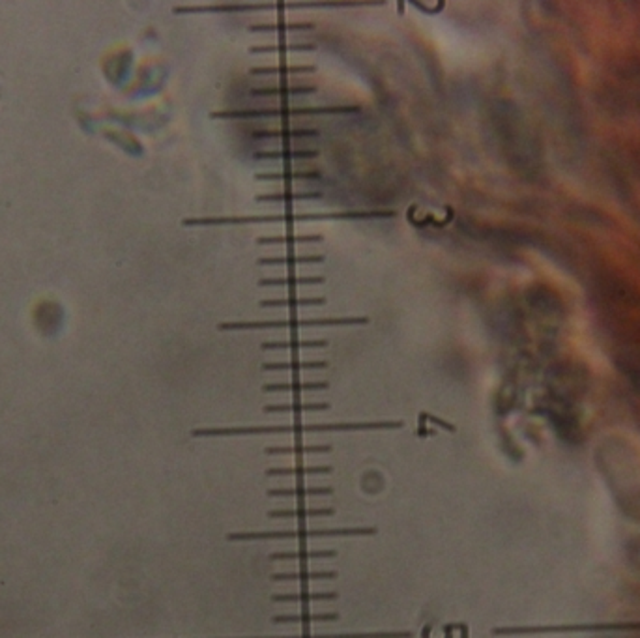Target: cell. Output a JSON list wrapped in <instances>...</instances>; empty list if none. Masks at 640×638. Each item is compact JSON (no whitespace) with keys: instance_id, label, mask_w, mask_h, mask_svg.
<instances>
[{"instance_id":"cell-1","label":"cell","mask_w":640,"mask_h":638,"mask_svg":"<svg viewBox=\"0 0 640 638\" xmlns=\"http://www.w3.org/2000/svg\"><path fill=\"white\" fill-rule=\"evenodd\" d=\"M405 423L397 421H352V423H302V425H255V427H206L193 429L195 438H215V436H255V434H302V432H346V431H388L401 429Z\"/></svg>"},{"instance_id":"cell-2","label":"cell","mask_w":640,"mask_h":638,"mask_svg":"<svg viewBox=\"0 0 640 638\" xmlns=\"http://www.w3.org/2000/svg\"><path fill=\"white\" fill-rule=\"evenodd\" d=\"M377 528L358 526V528H300V530H261V532H233L227 534L228 541H270V539H298V537H362L375 535Z\"/></svg>"},{"instance_id":"cell-3","label":"cell","mask_w":640,"mask_h":638,"mask_svg":"<svg viewBox=\"0 0 640 638\" xmlns=\"http://www.w3.org/2000/svg\"><path fill=\"white\" fill-rule=\"evenodd\" d=\"M369 322L367 316H328V318H290V320H241V322H221V331H241V329H279V328H315V326H364Z\"/></svg>"},{"instance_id":"cell-4","label":"cell","mask_w":640,"mask_h":638,"mask_svg":"<svg viewBox=\"0 0 640 638\" xmlns=\"http://www.w3.org/2000/svg\"><path fill=\"white\" fill-rule=\"evenodd\" d=\"M359 113L356 105H330V107H277V109H249V110H215L210 118H292L318 117V115H352Z\"/></svg>"},{"instance_id":"cell-5","label":"cell","mask_w":640,"mask_h":638,"mask_svg":"<svg viewBox=\"0 0 640 638\" xmlns=\"http://www.w3.org/2000/svg\"><path fill=\"white\" fill-rule=\"evenodd\" d=\"M337 612H298V614L274 616L272 624H326V622H337Z\"/></svg>"},{"instance_id":"cell-6","label":"cell","mask_w":640,"mask_h":638,"mask_svg":"<svg viewBox=\"0 0 640 638\" xmlns=\"http://www.w3.org/2000/svg\"><path fill=\"white\" fill-rule=\"evenodd\" d=\"M270 498H315V496H331V487H305L296 485L292 488H268L266 491Z\"/></svg>"},{"instance_id":"cell-7","label":"cell","mask_w":640,"mask_h":638,"mask_svg":"<svg viewBox=\"0 0 640 638\" xmlns=\"http://www.w3.org/2000/svg\"><path fill=\"white\" fill-rule=\"evenodd\" d=\"M337 591H296V593H274V603H311V601H335Z\"/></svg>"},{"instance_id":"cell-8","label":"cell","mask_w":640,"mask_h":638,"mask_svg":"<svg viewBox=\"0 0 640 638\" xmlns=\"http://www.w3.org/2000/svg\"><path fill=\"white\" fill-rule=\"evenodd\" d=\"M324 262V255H283V257H261L257 259V264L261 266H276V264H283V266H294V264H320Z\"/></svg>"},{"instance_id":"cell-9","label":"cell","mask_w":640,"mask_h":638,"mask_svg":"<svg viewBox=\"0 0 640 638\" xmlns=\"http://www.w3.org/2000/svg\"><path fill=\"white\" fill-rule=\"evenodd\" d=\"M274 582H290V580H333L337 578L335 571H294V573H274L270 576Z\"/></svg>"},{"instance_id":"cell-10","label":"cell","mask_w":640,"mask_h":638,"mask_svg":"<svg viewBox=\"0 0 640 638\" xmlns=\"http://www.w3.org/2000/svg\"><path fill=\"white\" fill-rule=\"evenodd\" d=\"M335 513L333 508H294V509H272L270 519H307V517H331Z\"/></svg>"},{"instance_id":"cell-11","label":"cell","mask_w":640,"mask_h":638,"mask_svg":"<svg viewBox=\"0 0 640 638\" xmlns=\"http://www.w3.org/2000/svg\"><path fill=\"white\" fill-rule=\"evenodd\" d=\"M337 550H283V552H272L270 562L279 560H322V558H335Z\"/></svg>"},{"instance_id":"cell-12","label":"cell","mask_w":640,"mask_h":638,"mask_svg":"<svg viewBox=\"0 0 640 638\" xmlns=\"http://www.w3.org/2000/svg\"><path fill=\"white\" fill-rule=\"evenodd\" d=\"M328 444H294V446H268L264 447L266 455H309V453H330Z\"/></svg>"},{"instance_id":"cell-13","label":"cell","mask_w":640,"mask_h":638,"mask_svg":"<svg viewBox=\"0 0 640 638\" xmlns=\"http://www.w3.org/2000/svg\"><path fill=\"white\" fill-rule=\"evenodd\" d=\"M322 199V193L318 191H281V193H262L257 195V202H285V200H317Z\"/></svg>"},{"instance_id":"cell-14","label":"cell","mask_w":640,"mask_h":638,"mask_svg":"<svg viewBox=\"0 0 640 638\" xmlns=\"http://www.w3.org/2000/svg\"><path fill=\"white\" fill-rule=\"evenodd\" d=\"M317 86H305V84H298V86H268V88H253L251 94L253 96H307V94H315Z\"/></svg>"},{"instance_id":"cell-15","label":"cell","mask_w":640,"mask_h":638,"mask_svg":"<svg viewBox=\"0 0 640 638\" xmlns=\"http://www.w3.org/2000/svg\"><path fill=\"white\" fill-rule=\"evenodd\" d=\"M268 477H283V475H296V477H305V475H324L331 473V466H298V468H268L266 470Z\"/></svg>"},{"instance_id":"cell-16","label":"cell","mask_w":640,"mask_h":638,"mask_svg":"<svg viewBox=\"0 0 640 638\" xmlns=\"http://www.w3.org/2000/svg\"><path fill=\"white\" fill-rule=\"evenodd\" d=\"M322 275L313 277H272V279H261L259 287H303V285H324Z\"/></svg>"},{"instance_id":"cell-17","label":"cell","mask_w":640,"mask_h":638,"mask_svg":"<svg viewBox=\"0 0 640 638\" xmlns=\"http://www.w3.org/2000/svg\"><path fill=\"white\" fill-rule=\"evenodd\" d=\"M328 362L324 359H313V362H268L262 365L264 370H313V369H326Z\"/></svg>"},{"instance_id":"cell-18","label":"cell","mask_w":640,"mask_h":638,"mask_svg":"<svg viewBox=\"0 0 640 638\" xmlns=\"http://www.w3.org/2000/svg\"><path fill=\"white\" fill-rule=\"evenodd\" d=\"M328 382H287V384H266L262 391L276 393V391H290V393H302V391H320L328 390Z\"/></svg>"},{"instance_id":"cell-19","label":"cell","mask_w":640,"mask_h":638,"mask_svg":"<svg viewBox=\"0 0 640 638\" xmlns=\"http://www.w3.org/2000/svg\"><path fill=\"white\" fill-rule=\"evenodd\" d=\"M315 66L305 64V66H262V68H251V75H292V73H313Z\"/></svg>"},{"instance_id":"cell-20","label":"cell","mask_w":640,"mask_h":638,"mask_svg":"<svg viewBox=\"0 0 640 638\" xmlns=\"http://www.w3.org/2000/svg\"><path fill=\"white\" fill-rule=\"evenodd\" d=\"M253 156H255V159H292V161H298V159L317 158L318 152L317 150H290V148H285V150L255 152Z\"/></svg>"},{"instance_id":"cell-21","label":"cell","mask_w":640,"mask_h":638,"mask_svg":"<svg viewBox=\"0 0 640 638\" xmlns=\"http://www.w3.org/2000/svg\"><path fill=\"white\" fill-rule=\"evenodd\" d=\"M326 298H276V300H261V307H305V305H324Z\"/></svg>"},{"instance_id":"cell-22","label":"cell","mask_w":640,"mask_h":638,"mask_svg":"<svg viewBox=\"0 0 640 638\" xmlns=\"http://www.w3.org/2000/svg\"><path fill=\"white\" fill-rule=\"evenodd\" d=\"M330 408V403H289V405H266L264 406V412L266 414H279V412H320V410H328Z\"/></svg>"},{"instance_id":"cell-23","label":"cell","mask_w":640,"mask_h":638,"mask_svg":"<svg viewBox=\"0 0 640 638\" xmlns=\"http://www.w3.org/2000/svg\"><path fill=\"white\" fill-rule=\"evenodd\" d=\"M320 178V174L317 171H283V172H259L255 174V180L259 182H274V180H283V182H289V180H317Z\"/></svg>"},{"instance_id":"cell-24","label":"cell","mask_w":640,"mask_h":638,"mask_svg":"<svg viewBox=\"0 0 640 638\" xmlns=\"http://www.w3.org/2000/svg\"><path fill=\"white\" fill-rule=\"evenodd\" d=\"M328 341L313 339V341H266L261 344L262 350H298V348H324Z\"/></svg>"},{"instance_id":"cell-25","label":"cell","mask_w":640,"mask_h":638,"mask_svg":"<svg viewBox=\"0 0 640 638\" xmlns=\"http://www.w3.org/2000/svg\"><path fill=\"white\" fill-rule=\"evenodd\" d=\"M324 238L320 234H300V236H264V238H257V244L259 246H268V244H276V246H281V244H318V241H322Z\"/></svg>"},{"instance_id":"cell-26","label":"cell","mask_w":640,"mask_h":638,"mask_svg":"<svg viewBox=\"0 0 640 638\" xmlns=\"http://www.w3.org/2000/svg\"><path fill=\"white\" fill-rule=\"evenodd\" d=\"M315 43H277V45H255L249 47V53H305L315 51Z\"/></svg>"},{"instance_id":"cell-27","label":"cell","mask_w":640,"mask_h":638,"mask_svg":"<svg viewBox=\"0 0 640 638\" xmlns=\"http://www.w3.org/2000/svg\"><path fill=\"white\" fill-rule=\"evenodd\" d=\"M311 23H279V25H253L249 32H292V30H311Z\"/></svg>"},{"instance_id":"cell-28","label":"cell","mask_w":640,"mask_h":638,"mask_svg":"<svg viewBox=\"0 0 640 638\" xmlns=\"http://www.w3.org/2000/svg\"><path fill=\"white\" fill-rule=\"evenodd\" d=\"M257 139H266V137H274V139H290V137H317L318 131L317 130H268V131H255L253 133Z\"/></svg>"},{"instance_id":"cell-29","label":"cell","mask_w":640,"mask_h":638,"mask_svg":"<svg viewBox=\"0 0 640 638\" xmlns=\"http://www.w3.org/2000/svg\"><path fill=\"white\" fill-rule=\"evenodd\" d=\"M421 419H429V421H433L434 425L444 427L446 431H455V427H453V425H449L448 421H444V419L434 418V416H431V414H421Z\"/></svg>"}]
</instances>
